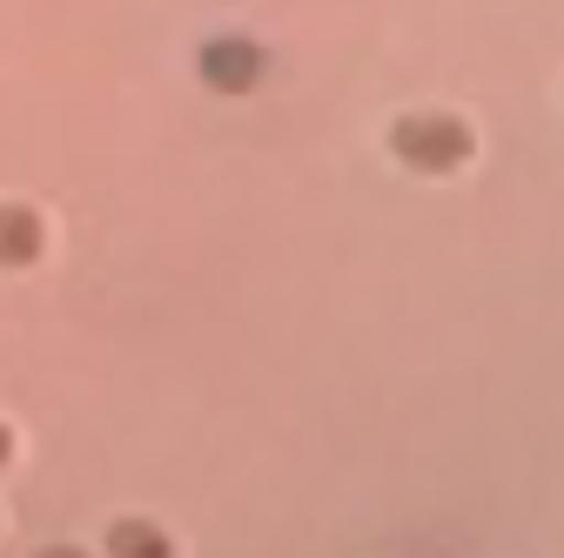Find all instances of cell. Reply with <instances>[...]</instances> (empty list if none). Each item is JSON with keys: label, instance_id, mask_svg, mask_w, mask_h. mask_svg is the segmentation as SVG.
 Segmentation results:
<instances>
[{"label": "cell", "instance_id": "6da1fadb", "mask_svg": "<svg viewBox=\"0 0 564 558\" xmlns=\"http://www.w3.org/2000/svg\"><path fill=\"white\" fill-rule=\"evenodd\" d=\"M390 155L416 175H451L470 162V128L457 115H397L390 121Z\"/></svg>", "mask_w": 564, "mask_h": 558}, {"label": "cell", "instance_id": "7a4b0ae2", "mask_svg": "<svg viewBox=\"0 0 564 558\" xmlns=\"http://www.w3.org/2000/svg\"><path fill=\"white\" fill-rule=\"evenodd\" d=\"M195 67H202V82L216 88V95H249V88L269 75V54H262L249 34H216V41H202Z\"/></svg>", "mask_w": 564, "mask_h": 558}, {"label": "cell", "instance_id": "3957f363", "mask_svg": "<svg viewBox=\"0 0 564 558\" xmlns=\"http://www.w3.org/2000/svg\"><path fill=\"white\" fill-rule=\"evenodd\" d=\"M41 243H47V229H41L34 208L28 202H0V269H28L41 256Z\"/></svg>", "mask_w": 564, "mask_h": 558}, {"label": "cell", "instance_id": "277c9868", "mask_svg": "<svg viewBox=\"0 0 564 558\" xmlns=\"http://www.w3.org/2000/svg\"><path fill=\"white\" fill-rule=\"evenodd\" d=\"M108 551L162 558V551H169V532H162V525H141V518H121V525H108Z\"/></svg>", "mask_w": 564, "mask_h": 558}, {"label": "cell", "instance_id": "5b68a950", "mask_svg": "<svg viewBox=\"0 0 564 558\" xmlns=\"http://www.w3.org/2000/svg\"><path fill=\"white\" fill-rule=\"evenodd\" d=\"M8 451H14V438H8V425H0V464H8Z\"/></svg>", "mask_w": 564, "mask_h": 558}]
</instances>
